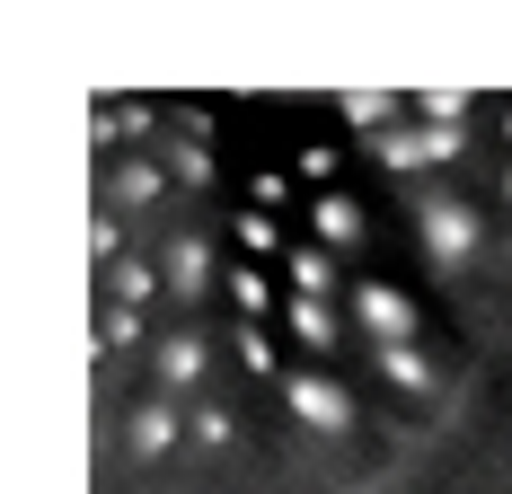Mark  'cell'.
<instances>
[{
	"label": "cell",
	"mask_w": 512,
	"mask_h": 494,
	"mask_svg": "<svg viewBox=\"0 0 512 494\" xmlns=\"http://www.w3.org/2000/svg\"><path fill=\"white\" fill-rule=\"evenodd\" d=\"M354 327L371 336V353L380 345H415L424 327H415V300L398 292V283H380V274H362L354 283Z\"/></svg>",
	"instance_id": "obj_4"
},
{
	"label": "cell",
	"mask_w": 512,
	"mask_h": 494,
	"mask_svg": "<svg viewBox=\"0 0 512 494\" xmlns=\"http://www.w3.org/2000/svg\"><path fill=\"white\" fill-rule=\"evenodd\" d=\"M239 247H248L256 265H265V256H292V239H283V221H274V212H256V203H239Z\"/></svg>",
	"instance_id": "obj_17"
},
{
	"label": "cell",
	"mask_w": 512,
	"mask_h": 494,
	"mask_svg": "<svg viewBox=\"0 0 512 494\" xmlns=\"http://www.w3.org/2000/svg\"><path fill=\"white\" fill-rule=\"evenodd\" d=\"M495 133H504V150H512V98H504V115H495Z\"/></svg>",
	"instance_id": "obj_25"
},
{
	"label": "cell",
	"mask_w": 512,
	"mask_h": 494,
	"mask_svg": "<svg viewBox=\"0 0 512 494\" xmlns=\"http://www.w3.org/2000/svg\"><path fill=\"white\" fill-rule=\"evenodd\" d=\"M168 292V274L142 265V256H124V265H106V309H142V300Z\"/></svg>",
	"instance_id": "obj_13"
},
{
	"label": "cell",
	"mask_w": 512,
	"mask_h": 494,
	"mask_svg": "<svg viewBox=\"0 0 512 494\" xmlns=\"http://www.w3.org/2000/svg\"><path fill=\"white\" fill-rule=\"evenodd\" d=\"M371 362H380V380H389L398 397H433V353L424 345H380Z\"/></svg>",
	"instance_id": "obj_12"
},
{
	"label": "cell",
	"mask_w": 512,
	"mask_h": 494,
	"mask_svg": "<svg viewBox=\"0 0 512 494\" xmlns=\"http://www.w3.org/2000/svg\"><path fill=\"white\" fill-rule=\"evenodd\" d=\"M221 292H230V309H239V327H256V318L274 309V283H265L256 265H230V274H221Z\"/></svg>",
	"instance_id": "obj_15"
},
{
	"label": "cell",
	"mask_w": 512,
	"mask_h": 494,
	"mask_svg": "<svg viewBox=\"0 0 512 494\" xmlns=\"http://www.w3.org/2000/svg\"><path fill=\"white\" fill-rule=\"evenodd\" d=\"M415 115H424V124H460V133H468L477 98H468V89H424V98H415Z\"/></svg>",
	"instance_id": "obj_21"
},
{
	"label": "cell",
	"mask_w": 512,
	"mask_h": 494,
	"mask_svg": "<svg viewBox=\"0 0 512 494\" xmlns=\"http://www.w3.org/2000/svg\"><path fill=\"white\" fill-rule=\"evenodd\" d=\"M495 195H504V203H512V159H504V177H495Z\"/></svg>",
	"instance_id": "obj_26"
},
{
	"label": "cell",
	"mask_w": 512,
	"mask_h": 494,
	"mask_svg": "<svg viewBox=\"0 0 512 494\" xmlns=\"http://www.w3.org/2000/svg\"><path fill=\"white\" fill-rule=\"evenodd\" d=\"M248 203H256V212H283V203H309V195H292L283 168H265V177H248Z\"/></svg>",
	"instance_id": "obj_23"
},
{
	"label": "cell",
	"mask_w": 512,
	"mask_h": 494,
	"mask_svg": "<svg viewBox=\"0 0 512 494\" xmlns=\"http://www.w3.org/2000/svg\"><path fill=\"white\" fill-rule=\"evenodd\" d=\"M230 433H239V424H230V406L195 397V442H204V450H230Z\"/></svg>",
	"instance_id": "obj_22"
},
{
	"label": "cell",
	"mask_w": 512,
	"mask_h": 494,
	"mask_svg": "<svg viewBox=\"0 0 512 494\" xmlns=\"http://www.w3.org/2000/svg\"><path fill=\"white\" fill-rule=\"evenodd\" d=\"M371 159H380L389 177H415V168H433V159H424V124H398V133H380V142H371Z\"/></svg>",
	"instance_id": "obj_14"
},
{
	"label": "cell",
	"mask_w": 512,
	"mask_h": 494,
	"mask_svg": "<svg viewBox=\"0 0 512 494\" xmlns=\"http://www.w3.org/2000/svg\"><path fill=\"white\" fill-rule=\"evenodd\" d=\"M230 353H239L248 380H274V389H283V362H274V336H265V327H230Z\"/></svg>",
	"instance_id": "obj_16"
},
{
	"label": "cell",
	"mask_w": 512,
	"mask_h": 494,
	"mask_svg": "<svg viewBox=\"0 0 512 494\" xmlns=\"http://www.w3.org/2000/svg\"><path fill=\"white\" fill-rule=\"evenodd\" d=\"M177 433H195V406H186V397H133V415H124V450H133V459H142V468H151V459H168V450H177Z\"/></svg>",
	"instance_id": "obj_3"
},
{
	"label": "cell",
	"mask_w": 512,
	"mask_h": 494,
	"mask_svg": "<svg viewBox=\"0 0 512 494\" xmlns=\"http://www.w3.org/2000/svg\"><path fill=\"white\" fill-rule=\"evenodd\" d=\"M504 265H512V239H504Z\"/></svg>",
	"instance_id": "obj_27"
},
{
	"label": "cell",
	"mask_w": 512,
	"mask_h": 494,
	"mask_svg": "<svg viewBox=\"0 0 512 494\" xmlns=\"http://www.w3.org/2000/svg\"><path fill=\"white\" fill-rule=\"evenodd\" d=\"M142 494H159V486H142Z\"/></svg>",
	"instance_id": "obj_28"
},
{
	"label": "cell",
	"mask_w": 512,
	"mask_h": 494,
	"mask_svg": "<svg viewBox=\"0 0 512 494\" xmlns=\"http://www.w3.org/2000/svg\"><path fill=\"white\" fill-rule=\"evenodd\" d=\"M159 274H168V300H177V309H186V300H204L212 283H221V265H212V239H204V230L168 239V256H159Z\"/></svg>",
	"instance_id": "obj_6"
},
{
	"label": "cell",
	"mask_w": 512,
	"mask_h": 494,
	"mask_svg": "<svg viewBox=\"0 0 512 494\" xmlns=\"http://www.w3.org/2000/svg\"><path fill=\"white\" fill-rule=\"evenodd\" d=\"M415 239H424V265L442 283H460L468 265L486 256V221H477L468 195H415Z\"/></svg>",
	"instance_id": "obj_1"
},
{
	"label": "cell",
	"mask_w": 512,
	"mask_h": 494,
	"mask_svg": "<svg viewBox=\"0 0 512 494\" xmlns=\"http://www.w3.org/2000/svg\"><path fill=\"white\" fill-rule=\"evenodd\" d=\"M292 177H301L309 195H336V142H301V159H292Z\"/></svg>",
	"instance_id": "obj_19"
},
{
	"label": "cell",
	"mask_w": 512,
	"mask_h": 494,
	"mask_svg": "<svg viewBox=\"0 0 512 494\" xmlns=\"http://www.w3.org/2000/svg\"><path fill=\"white\" fill-rule=\"evenodd\" d=\"M151 336H142V309H106L98 318V353H142Z\"/></svg>",
	"instance_id": "obj_20"
},
{
	"label": "cell",
	"mask_w": 512,
	"mask_h": 494,
	"mask_svg": "<svg viewBox=\"0 0 512 494\" xmlns=\"http://www.w3.org/2000/svg\"><path fill=\"white\" fill-rule=\"evenodd\" d=\"M424 159H433V168L468 159V133H460V124H424Z\"/></svg>",
	"instance_id": "obj_24"
},
{
	"label": "cell",
	"mask_w": 512,
	"mask_h": 494,
	"mask_svg": "<svg viewBox=\"0 0 512 494\" xmlns=\"http://www.w3.org/2000/svg\"><path fill=\"white\" fill-rule=\"evenodd\" d=\"M283 274H292V300H327L336 283H345V256H327L318 239H292V256H283Z\"/></svg>",
	"instance_id": "obj_9"
},
{
	"label": "cell",
	"mask_w": 512,
	"mask_h": 494,
	"mask_svg": "<svg viewBox=\"0 0 512 494\" xmlns=\"http://www.w3.org/2000/svg\"><path fill=\"white\" fill-rule=\"evenodd\" d=\"M283 406H292V424H301V433H327V442H345V433L362 424L354 389H345V380H327L318 362H309V371H283Z\"/></svg>",
	"instance_id": "obj_2"
},
{
	"label": "cell",
	"mask_w": 512,
	"mask_h": 494,
	"mask_svg": "<svg viewBox=\"0 0 512 494\" xmlns=\"http://www.w3.org/2000/svg\"><path fill=\"white\" fill-rule=\"evenodd\" d=\"M283 327H292V345H301L309 362H336V353H345V318H336L327 300H283Z\"/></svg>",
	"instance_id": "obj_7"
},
{
	"label": "cell",
	"mask_w": 512,
	"mask_h": 494,
	"mask_svg": "<svg viewBox=\"0 0 512 494\" xmlns=\"http://www.w3.org/2000/svg\"><path fill=\"white\" fill-rule=\"evenodd\" d=\"M159 168H168L186 195H204V186H212V150L204 142H168V150H159Z\"/></svg>",
	"instance_id": "obj_18"
},
{
	"label": "cell",
	"mask_w": 512,
	"mask_h": 494,
	"mask_svg": "<svg viewBox=\"0 0 512 494\" xmlns=\"http://www.w3.org/2000/svg\"><path fill=\"white\" fill-rule=\"evenodd\" d=\"M309 239L327 256H354L362 247V203L354 195H309Z\"/></svg>",
	"instance_id": "obj_8"
},
{
	"label": "cell",
	"mask_w": 512,
	"mask_h": 494,
	"mask_svg": "<svg viewBox=\"0 0 512 494\" xmlns=\"http://www.w3.org/2000/svg\"><path fill=\"white\" fill-rule=\"evenodd\" d=\"M204 362H212L204 327H177V336H159V345H151V380H159V397H186V406H195V389H204Z\"/></svg>",
	"instance_id": "obj_5"
},
{
	"label": "cell",
	"mask_w": 512,
	"mask_h": 494,
	"mask_svg": "<svg viewBox=\"0 0 512 494\" xmlns=\"http://www.w3.org/2000/svg\"><path fill=\"white\" fill-rule=\"evenodd\" d=\"M407 106H415V98H389V89H345V98H336V115L354 124L362 142H380V133H398V124H407Z\"/></svg>",
	"instance_id": "obj_10"
},
{
	"label": "cell",
	"mask_w": 512,
	"mask_h": 494,
	"mask_svg": "<svg viewBox=\"0 0 512 494\" xmlns=\"http://www.w3.org/2000/svg\"><path fill=\"white\" fill-rule=\"evenodd\" d=\"M168 186H177V177H168L159 159H124V168L106 177V203H115V212H151V203L168 195Z\"/></svg>",
	"instance_id": "obj_11"
}]
</instances>
